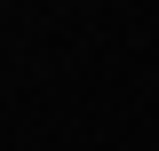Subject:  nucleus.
<instances>
[]
</instances>
